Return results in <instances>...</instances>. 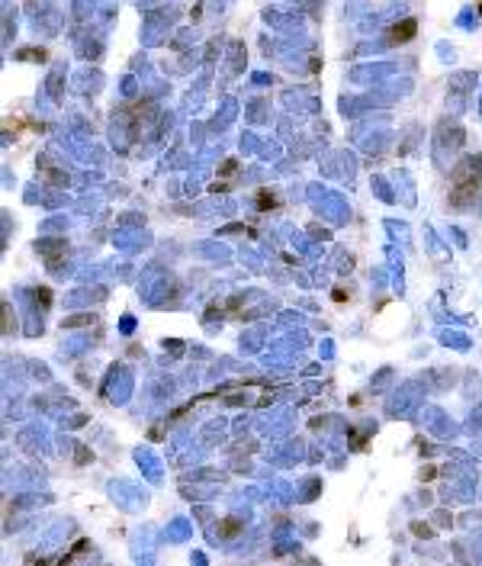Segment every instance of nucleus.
<instances>
[{
	"label": "nucleus",
	"instance_id": "4",
	"mask_svg": "<svg viewBox=\"0 0 482 566\" xmlns=\"http://www.w3.org/2000/svg\"><path fill=\"white\" fill-rule=\"evenodd\" d=\"M241 528V521H235V518H228V521H222V534H235Z\"/></svg>",
	"mask_w": 482,
	"mask_h": 566
},
{
	"label": "nucleus",
	"instance_id": "3",
	"mask_svg": "<svg viewBox=\"0 0 482 566\" xmlns=\"http://www.w3.org/2000/svg\"><path fill=\"white\" fill-rule=\"evenodd\" d=\"M273 206H276L273 193H267V190H257V209H273Z\"/></svg>",
	"mask_w": 482,
	"mask_h": 566
},
{
	"label": "nucleus",
	"instance_id": "1",
	"mask_svg": "<svg viewBox=\"0 0 482 566\" xmlns=\"http://www.w3.org/2000/svg\"><path fill=\"white\" fill-rule=\"evenodd\" d=\"M482 197V161H463L450 174V206L466 209Z\"/></svg>",
	"mask_w": 482,
	"mask_h": 566
},
{
	"label": "nucleus",
	"instance_id": "2",
	"mask_svg": "<svg viewBox=\"0 0 482 566\" xmlns=\"http://www.w3.org/2000/svg\"><path fill=\"white\" fill-rule=\"evenodd\" d=\"M412 35H415V19H405V23H399V26L392 29L389 39H392V42H408Z\"/></svg>",
	"mask_w": 482,
	"mask_h": 566
},
{
	"label": "nucleus",
	"instance_id": "5",
	"mask_svg": "<svg viewBox=\"0 0 482 566\" xmlns=\"http://www.w3.org/2000/svg\"><path fill=\"white\" fill-rule=\"evenodd\" d=\"M13 328H16V322H10V306H4V331L10 335Z\"/></svg>",
	"mask_w": 482,
	"mask_h": 566
},
{
	"label": "nucleus",
	"instance_id": "6",
	"mask_svg": "<svg viewBox=\"0 0 482 566\" xmlns=\"http://www.w3.org/2000/svg\"><path fill=\"white\" fill-rule=\"evenodd\" d=\"M35 299H39L42 306H48V303H52V293H48V290H39V293H35Z\"/></svg>",
	"mask_w": 482,
	"mask_h": 566
}]
</instances>
